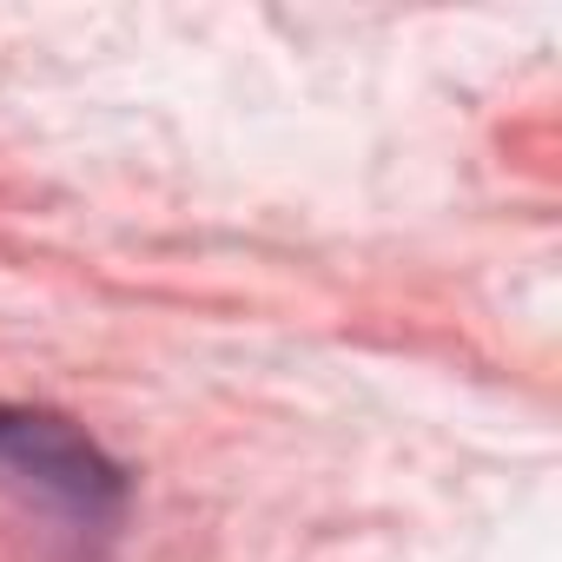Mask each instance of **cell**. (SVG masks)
Returning a JSON list of instances; mask_svg holds the SVG:
<instances>
[{"label":"cell","mask_w":562,"mask_h":562,"mask_svg":"<svg viewBox=\"0 0 562 562\" xmlns=\"http://www.w3.org/2000/svg\"><path fill=\"white\" fill-rule=\"evenodd\" d=\"M0 470L80 536H106L133 496L126 463L47 404H0Z\"/></svg>","instance_id":"6da1fadb"}]
</instances>
